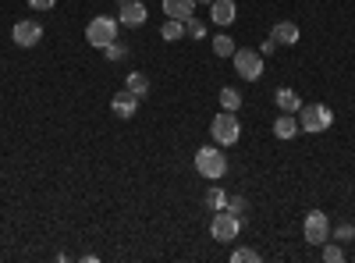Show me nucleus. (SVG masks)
I'll return each instance as SVG.
<instances>
[{
    "mask_svg": "<svg viewBox=\"0 0 355 263\" xmlns=\"http://www.w3.org/2000/svg\"><path fill=\"white\" fill-rule=\"evenodd\" d=\"M203 4H214V0H203Z\"/></svg>",
    "mask_w": 355,
    "mask_h": 263,
    "instance_id": "nucleus-29",
    "label": "nucleus"
},
{
    "mask_svg": "<svg viewBox=\"0 0 355 263\" xmlns=\"http://www.w3.org/2000/svg\"><path fill=\"white\" fill-rule=\"evenodd\" d=\"M227 210H231V214H238V217H242V210H245V199H242V196H235L231 203H227Z\"/></svg>",
    "mask_w": 355,
    "mask_h": 263,
    "instance_id": "nucleus-26",
    "label": "nucleus"
},
{
    "mask_svg": "<svg viewBox=\"0 0 355 263\" xmlns=\"http://www.w3.org/2000/svg\"><path fill=\"white\" fill-rule=\"evenodd\" d=\"M299 132H302L299 114H281V117L274 121V135H277V139H295Z\"/></svg>",
    "mask_w": 355,
    "mask_h": 263,
    "instance_id": "nucleus-13",
    "label": "nucleus"
},
{
    "mask_svg": "<svg viewBox=\"0 0 355 263\" xmlns=\"http://www.w3.org/2000/svg\"><path fill=\"white\" fill-rule=\"evenodd\" d=\"M220 107L238 114V107H242V93H238L235 86H224V89H220Z\"/></svg>",
    "mask_w": 355,
    "mask_h": 263,
    "instance_id": "nucleus-18",
    "label": "nucleus"
},
{
    "mask_svg": "<svg viewBox=\"0 0 355 263\" xmlns=\"http://www.w3.org/2000/svg\"><path fill=\"white\" fill-rule=\"evenodd\" d=\"M224 203H227V196H224L220 189H210V192H206V207H210V210H224Z\"/></svg>",
    "mask_w": 355,
    "mask_h": 263,
    "instance_id": "nucleus-24",
    "label": "nucleus"
},
{
    "mask_svg": "<svg viewBox=\"0 0 355 263\" xmlns=\"http://www.w3.org/2000/svg\"><path fill=\"white\" fill-rule=\"evenodd\" d=\"M238 231H242V217H238V214H231V210H217V214H214L210 235H214L217 242H235Z\"/></svg>",
    "mask_w": 355,
    "mask_h": 263,
    "instance_id": "nucleus-5",
    "label": "nucleus"
},
{
    "mask_svg": "<svg viewBox=\"0 0 355 263\" xmlns=\"http://www.w3.org/2000/svg\"><path fill=\"white\" fill-rule=\"evenodd\" d=\"M231 263H260V253H256V249H249V246H235Z\"/></svg>",
    "mask_w": 355,
    "mask_h": 263,
    "instance_id": "nucleus-21",
    "label": "nucleus"
},
{
    "mask_svg": "<svg viewBox=\"0 0 355 263\" xmlns=\"http://www.w3.org/2000/svg\"><path fill=\"white\" fill-rule=\"evenodd\" d=\"M11 39H14L18 47H36L39 39H43V25H39L36 18H22V22H14Z\"/></svg>",
    "mask_w": 355,
    "mask_h": 263,
    "instance_id": "nucleus-8",
    "label": "nucleus"
},
{
    "mask_svg": "<svg viewBox=\"0 0 355 263\" xmlns=\"http://www.w3.org/2000/svg\"><path fill=\"white\" fill-rule=\"evenodd\" d=\"M299 125H302V132L320 135V132H327V128L334 125V111H330L327 104H302V111H299Z\"/></svg>",
    "mask_w": 355,
    "mask_h": 263,
    "instance_id": "nucleus-3",
    "label": "nucleus"
},
{
    "mask_svg": "<svg viewBox=\"0 0 355 263\" xmlns=\"http://www.w3.org/2000/svg\"><path fill=\"white\" fill-rule=\"evenodd\" d=\"M235 14H238L235 0H214V4H210V18H214V25H231V22H235Z\"/></svg>",
    "mask_w": 355,
    "mask_h": 263,
    "instance_id": "nucleus-12",
    "label": "nucleus"
},
{
    "mask_svg": "<svg viewBox=\"0 0 355 263\" xmlns=\"http://www.w3.org/2000/svg\"><path fill=\"white\" fill-rule=\"evenodd\" d=\"M103 57H107V60H124V57H128V47H124V43H117V39H114L111 47H103Z\"/></svg>",
    "mask_w": 355,
    "mask_h": 263,
    "instance_id": "nucleus-23",
    "label": "nucleus"
},
{
    "mask_svg": "<svg viewBox=\"0 0 355 263\" xmlns=\"http://www.w3.org/2000/svg\"><path fill=\"white\" fill-rule=\"evenodd\" d=\"M86 39H89V47H96V50L111 47L114 39H117V18H111V14L93 18V22L86 25Z\"/></svg>",
    "mask_w": 355,
    "mask_h": 263,
    "instance_id": "nucleus-4",
    "label": "nucleus"
},
{
    "mask_svg": "<svg viewBox=\"0 0 355 263\" xmlns=\"http://www.w3.org/2000/svg\"><path fill=\"white\" fill-rule=\"evenodd\" d=\"M196 171L206 181H217L227 174V157L220 153V146H199L196 150Z\"/></svg>",
    "mask_w": 355,
    "mask_h": 263,
    "instance_id": "nucleus-1",
    "label": "nucleus"
},
{
    "mask_svg": "<svg viewBox=\"0 0 355 263\" xmlns=\"http://www.w3.org/2000/svg\"><path fill=\"white\" fill-rule=\"evenodd\" d=\"M330 238H338V242H352L355 238V225H338L330 231Z\"/></svg>",
    "mask_w": 355,
    "mask_h": 263,
    "instance_id": "nucleus-25",
    "label": "nucleus"
},
{
    "mask_svg": "<svg viewBox=\"0 0 355 263\" xmlns=\"http://www.w3.org/2000/svg\"><path fill=\"white\" fill-rule=\"evenodd\" d=\"M111 111H114L117 117H135V111H139V96L128 93V89H121V93L111 100Z\"/></svg>",
    "mask_w": 355,
    "mask_h": 263,
    "instance_id": "nucleus-10",
    "label": "nucleus"
},
{
    "mask_svg": "<svg viewBox=\"0 0 355 263\" xmlns=\"http://www.w3.org/2000/svg\"><path fill=\"white\" fill-rule=\"evenodd\" d=\"M185 32H189L192 39H206V25L199 22L196 14H192V18H185Z\"/></svg>",
    "mask_w": 355,
    "mask_h": 263,
    "instance_id": "nucleus-22",
    "label": "nucleus"
},
{
    "mask_svg": "<svg viewBox=\"0 0 355 263\" xmlns=\"http://www.w3.org/2000/svg\"><path fill=\"white\" fill-rule=\"evenodd\" d=\"M117 18H121V25L139 29V25H146V18H150V11H146V4H139V0H124V4H121V11H117Z\"/></svg>",
    "mask_w": 355,
    "mask_h": 263,
    "instance_id": "nucleus-9",
    "label": "nucleus"
},
{
    "mask_svg": "<svg viewBox=\"0 0 355 263\" xmlns=\"http://www.w3.org/2000/svg\"><path fill=\"white\" fill-rule=\"evenodd\" d=\"M196 4L199 0H163V14L167 18H192V11H196Z\"/></svg>",
    "mask_w": 355,
    "mask_h": 263,
    "instance_id": "nucleus-14",
    "label": "nucleus"
},
{
    "mask_svg": "<svg viewBox=\"0 0 355 263\" xmlns=\"http://www.w3.org/2000/svg\"><path fill=\"white\" fill-rule=\"evenodd\" d=\"M302 235H306L309 246H323V242L330 238V220H327V214H323V210H312V214L306 217V225H302Z\"/></svg>",
    "mask_w": 355,
    "mask_h": 263,
    "instance_id": "nucleus-7",
    "label": "nucleus"
},
{
    "mask_svg": "<svg viewBox=\"0 0 355 263\" xmlns=\"http://www.w3.org/2000/svg\"><path fill=\"white\" fill-rule=\"evenodd\" d=\"M124 89H128V93H135V96L142 100L146 93H150V78H146L142 71H132L128 78H124Z\"/></svg>",
    "mask_w": 355,
    "mask_h": 263,
    "instance_id": "nucleus-17",
    "label": "nucleus"
},
{
    "mask_svg": "<svg viewBox=\"0 0 355 263\" xmlns=\"http://www.w3.org/2000/svg\"><path fill=\"white\" fill-rule=\"evenodd\" d=\"M214 54H217V57H231V54H235V39L227 36V32H217V36H214Z\"/></svg>",
    "mask_w": 355,
    "mask_h": 263,
    "instance_id": "nucleus-19",
    "label": "nucleus"
},
{
    "mask_svg": "<svg viewBox=\"0 0 355 263\" xmlns=\"http://www.w3.org/2000/svg\"><path fill=\"white\" fill-rule=\"evenodd\" d=\"M320 256H323L327 263H341V260H345V249L338 246V242H330V238H327L323 246H320Z\"/></svg>",
    "mask_w": 355,
    "mask_h": 263,
    "instance_id": "nucleus-20",
    "label": "nucleus"
},
{
    "mask_svg": "<svg viewBox=\"0 0 355 263\" xmlns=\"http://www.w3.org/2000/svg\"><path fill=\"white\" fill-rule=\"evenodd\" d=\"M231 57H235V71L245 78V82H256V78L263 75V60L266 57L260 50H235Z\"/></svg>",
    "mask_w": 355,
    "mask_h": 263,
    "instance_id": "nucleus-6",
    "label": "nucleus"
},
{
    "mask_svg": "<svg viewBox=\"0 0 355 263\" xmlns=\"http://www.w3.org/2000/svg\"><path fill=\"white\" fill-rule=\"evenodd\" d=\"M29 8H32V11H50L54 0H29Z\"/></svg>",
    "mask_w": 355,
    "mask_h": 263,
    "instance_id": "nucleus-27",
    "label": "nucleus"
},
{
    "mask_svg": "<svg viewBox=\"0 0 355 263\" xmlns=\"http://www.w3.org/2000/svg\"><path fill=\"white\" fill-rule=\"evenodd\" d=\"M274 50H277V43H274V39H263V43H260V54H263V57H270Z\"/></svg>",
    "mask_w": 355,
    "mask_h": 263,
    "instance_id": "nucleus-28",
    "label": "nucleus"
},
{
    "mask_svg": "<svg viewBox=\"0 0 355 263\" xmlns=\"http://www.w3.org/2000/svg\"><path fill=\"white\" fill-rule=\"evenodd\" d=\"M270 39H274L277 47H295L299 43V25L295 22H277L270 29Z\"/></svg>",
    "mask_w": 355,
    "mask_h": 263,
    "instance_id": "nucleus-11",
    "label": "nucleus"
},
{
    "mask_svg": "<svg viewBox=\"0 0 355 263\" xmlns=\"http://www.w3.org/2000/svg\"><path fill=\"white\" fill-rule=\"evenodd\" d=\"M160 36L167 39V43H178V39H185V22H181V18H167Z\"/></svg>",
    "mask_w": 355,
    "mask_h": 263,
    "instance_id": "nucleus-16",
    "label": "nucleus"
},
{
    "mask_svg": "<svg viewBox=\"0 0 355 263\" xmlns=\"http://www.w3.org/2000/svg\"><path fill=\"white\" fill-rule=\"evenodd\" d=\"M274 100H277V107H281L284 114H299V111H302V96H299L295 89H288V86H284V89H277V93H274Z\"/></svg>",
    "mask_w": 355,
    "mask_h": 263,
    "instance_id": "nucleus-15",
    "label": "nucleus"
},
{
    "mask_svg": "<svg viewBox=\"0 0 355 263\" xmlns=\"http://www.w3.org/2000/svg\"><path fill=\"white\" fill-rule=\"evenodd\" d=\"M210 135L217 146H235L242 139V125H238V114L235 111H220L214 121H210Z\"/></svg>",
    "mask_w": 355,
    "mask_h": 263,
    "instance_id": "nucleus-2",
    "label": "nucleus"
},
{
    "mask_svg": "<svg viewBox=\"0 0 355 263\" xmlns=\"http://www.w3.org/2000/svg\"><path fill=\"white\" fill-rule=\"evenodd\" d=\"M117 4H124V0H117Z\"/></svg>",
    "mask_w": 355,
    "mask_h": 263,
    "instance_id": "nucleus-30",
    "label": "nucleus"
}]
</instances>
